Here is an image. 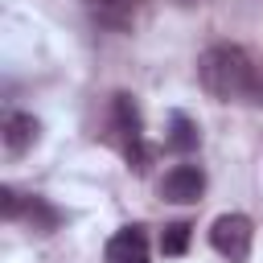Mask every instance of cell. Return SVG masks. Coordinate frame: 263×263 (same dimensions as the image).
<instances>
[{
    "instance_id": "1",
    "label": "cell",
    "mask_w": 263,
    "mask_h": 263,
    "mask_svg": "<svg viewBox=\"0 0 263 263\" xmlns=\"http://www.w3.org/2000/svg\"><path fill=\"white\" fill-rule=\"evenodd\" d=\"M197 82L218 103H263V78L242 45H210L197 58Z\"/></svg>"
},
{
    "instance_id": "2",
    "label": "cell",
    "mask_w": 263,
    "mask_h": 263,
    "mask_svg": "<svg viewBox=\"0 0 263 263\" xmlns=\"http://www.w3.org/2000/svg\"><path fill=\"white\" fill-rule=\"evenodd\" d=\"M111 132H115V140H119V148H123V156H127V168L148 173L152 148L144 144V115H140V103H136L127 90L111 95Z\"/></svg>"
},
{
    "instance_id": "3",
    "label": "cell",
    "mask_w": 263,
    "mask_h": 263,
    "mask_svg": "<svg viewBox=\"0 0 263 263\" xmlns=\"http://www.w3.org/2000/svg\"><path fill=\"white\" fill-rule=\"evenodd\" d=\"M251 242H255V226H251L247 214L230 210V214H218V218H214V226H210V247H214L222 259H230V263H247Z\"/></svg>"
},
{
    "instance_id": "4",
    "label": "cell",
    "mask_w": 263,
    "mask_h": 263,
    "mask_svg": "<svg viewBox=\"0 0 263 263\" xmlns=\"http://www.w3.org/2000/svg\"><path fill=\"white\" fill-rule=\"evenodd\" d=\"M201 193H205V168L189 164V160L173 164L160 181V197L173 201V205H193V201H201Z\"/></svg>"
},
{
    "instance_id": "5",
    "label": "cell",
    "mask_w": 263,
    "mask_h": 263,
    "mask_svg": "<svg viewBox=\"0 0 263 263\" xmlns=\"http://www.w3.org/2000/svg\"><path fill=\"white\" fill-rule=\"evenodd\" d=\"M107 263H152V247H148V230L144 226H119L107 247H103Z\"/></svg>"
},
{
    "instance_id": "6",
    "label": "cell",
    "mask_w": 263,
    "mask_h": 263,
    "mask_svg": "<svg viewBox=\"0 0 263 263\" xmlns=\"http://www.w3.org/2000/svg\"><path fill=\"white\" fill-rule=\"evenodd\" d=\"M0 140H4V152H8V156H25V152L41 140V123H37V115H29V111H4Z\"/></svg>"
},
{
    "instance_id": "7",
    "label": "cell",
    "mask_w": 263,
    "mask_h": 263,
    "mask_svg": "<svg viewBox=\"0 0 263 263\" xmlns=\"http://www.w3.org/2000/svg\"><path fill=\"white\" fill-rule=\"evenodd\" d=\"M164 144H168L173 152L189 156V152H197V144H201V132H197V123H193L185 111H173V115H168V136H164Z\"/></svg>"
},
{
    "instance_id": "8",
    "label": "cell",
    "mask_w": 263,
    "mask_h": 263,
    "mask_svg": "<svg viewBox=\"0 0 263 263\" xmlns=\"http://www.w3.org/2000/svg\"><path fill=\"white\" fill-rule=\"evenodd\" d=\"M25 222L37 230V234H49V230H58L62 226V210L49 201V197H29V205H25Z\"/></svg>"
},
{
    "instance_id": "9",
    "label": "cell",
    "mask_w": 263,
    "mask_h": 263,
    "mask_svg": "<svg viewBox=\"0 0 263 263\" xmlns=\"http://www.w3.org/2000/svg\"><path fill=\"white\" fill-rule=\"evenodd\" d=\"M189 238H193V226H189V222H168V226L160 230V255H168V259L185 255V251H189Z\"/></svg>"
},
{
    "instance_id": "10",
    "label": "cell",
    "mask_w": 263,
    "mask_h": 263,
    "mask_svg": "<svg viewBox=\"0 0 263 263\" xmlns=\"http://www.w3.org/2000/svg\"><path fill=\"white\" fill-rule=\"evenodd\" d=\"M25 205H29V197H21L12 185H0V218H4V222L25 218Z\"/></svg>"
},
{
    "instance_id": "11",
    "label": "cell",
    "mask_w": 263,
    "mask_h": 263,
    "mask_svg": "<svg viewBox=\"0 0 263 263\" xmlns=\"http://www.w3.org/2000/svg\"><path fill=\"white\" fill-rule=\"evenodd\" d=\"M86 8H90V12H99L103 21H119V16L132 8V0H86Z\"/></svg>"
},
{
    "instance_id": "12",
    "label": "cell",
    "mask_w": 263,
    "mask_h": 263,
    "mask_svg": "<svg viewBox=\"0 0 263 263\" xmlns=\"http://www.w3.org/2000/svg\"><path fill=\"white\" fill-rule=\"evenodd\" d=\"M177 4H197V0H177Z\"/></svg>"
}]
</instances>
